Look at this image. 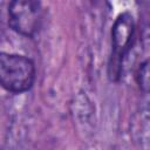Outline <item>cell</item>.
<instances>
[{
	"label": "cell",
	"instance_id": "6da1fadb",
	"mask_svg": "<svg viewBox=\"0 0 150 150\" xmlns=\"http://www.w3.org/2000/svg\"><path fill=\"white\" fill-rule=\"evenodd\" d=\"M35 67L30 59L19 54H0V82L11 93H23L32 88Z\"/></svg>",
	"mask_w": 150,
	"mask_h": 150
},
{
	"label": "cell",
	"instance_id": "7a4b0ae2",
	"mask_svg": "<svg viewBox=\"0 0 150 150\" xmlns=\"http://www.w3.org/2000/svg\"><path fill=\"white\" fill-rule=\"evenodd\" d=\"M135 33V21L130 13L120 14L111 28V55L108 63V75L111 81H118L122 71V61L131 46Z\"/></svg>",
	"mask_w": 150,
	"mask_h": 150
},
{
	"label": "cell",
	"instance_id": "3957f363",
	"mask_svg": "<svg viewBox=\"0 0 150 150\" xmlns=\"http://www.w3.org/2000/svg\"><path fill=\"white\" fill-rule=\"evenodd\" d=\"M42 21V8L39 1L14 0L8 6V25L16 33L34 36Z\"/></svg>",
	"mask_w": 150,
	"mask_h": 150
},
{
	"label": "cell",
	"instance_id": "277c9868",
	"mask_svg": "<svg viewBox=\"0 0 150 150\" xmlns=\"http://www.w3.org/2000/svg\"><path fill=\"white\" fill-rule=\"evenodd\" d=\"M137 83L144 93H150V60L141 63L137 70Z\"/></svg>",
	"mask_w": 150,
	"mask_h": 150
}]
</instances>
